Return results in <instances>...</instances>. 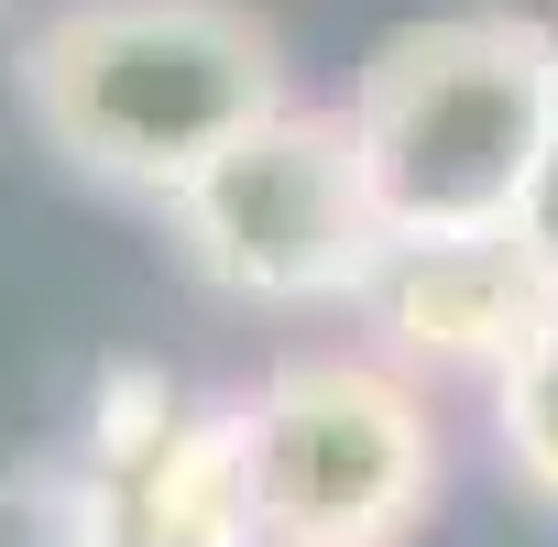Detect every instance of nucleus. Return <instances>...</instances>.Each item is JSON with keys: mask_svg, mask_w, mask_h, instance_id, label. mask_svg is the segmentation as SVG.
Returning a JSON list of instances; mask_svg holds the SVG:
<instances>
[{"mask_svg": "<svg viewBox=\"0 0 558 547\" xmlns=\"http://www.w3.org/2000/svg\"><path fill=\"white\" fill-rule=\"evenodd\" d=\"M12 99L77 186L165 208L296 99V66L252 0H56L12 56Z\"/></svg>", "mask_w": 558, "mask_h": 547, "instance_id": "nucleus-1", "label": "nucleus"}, {"mask_svg": "<svg viewBox=\"0 0 558 547\" xmlns=\"http://www.w3.org/2000/svg\"><path fill=\"white\" fill-rule=\"evenodd\" d=\"M340 121L395 241H493L514 230V197L558 132V34L504 0L395 23L362 56Z\"/></svg>", "mask_w": 558, "mask_h": 547, "instance_id": "nucleus-2", "label": "nucleus"}, {"mask_svg": "<svg viewBox=\"0 0 558 547\" xmlns=\"http://www.w3.org/2000/svg\"><path fill=\"white\" fill-rule=\"evenodd\" d=\"M438 471V416L384 351H296L241 394L252 547H416Z\"/></svg>", "mask_w": 558, "mask_h": 547, "instance_id": "nucleus-3", "label": "nucleus"}, {"mask_svg": "<svg viewBox=\"0 0 558 547\" xmlns=\"http://www.w3.org/2000/svg\"><path fill=\"white\" fill-rule=\"evenodd\" d=\"M165 241L230 307H274V318H318V307H362L373 274L395 263L384 197L362 175V143L340 110H263L230 154H208L175 197H165Z\"/></svg>", "mask_w": 558, "mask_h": 547, "instance_id": "nucleus-4", "label": "nucleus"}, {"mask_svg": "<svg viewBox=\"0 0 558 547\" xmlns=\"http://www.w3.org/2000/svg\"><path fill=\"white\" fill-rule=\"evenodd\" d=\"M373 351L405 373H504V351L525 340V318L547 307L536 263L514 252V230L493 241H395V263L373 274Z\"/></svg>", "mask_w": 558, "mask_h": 547, "instance_id": "nucleus-5", "label": "nucleus"}, {"mask_svg": "<svg viewBox=\"0 0 558 547\" xmlns=\"http://www.w3.org/2000/svg\"><path fill=\"white\" fill-rule=\"evenodd\" d=\"M493 460L514 471L525 503L558 514V296L525 318V340L493 373Z\"/></svg>", "mask_w": 558, "mask_h": 547, "instance_id": "nucleus-6", "label": "nucleus"}, {"mask_svg": "<svg viewBox=\"0 0 558 547\" xmlns=\"http://www.w3.org/2000/svg\"><path fill=\"white\" fill-rule=\"evenodd\" d=\"M514 252L536 263V285L558 296V132H547V154H536V175L514 197Z\"/></svg>", "mask_w": 558, "mask_h": 547, "instance_id": "nucleus-7", "label": "nucleus"}]
</instances>
